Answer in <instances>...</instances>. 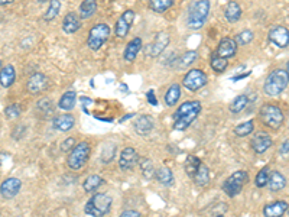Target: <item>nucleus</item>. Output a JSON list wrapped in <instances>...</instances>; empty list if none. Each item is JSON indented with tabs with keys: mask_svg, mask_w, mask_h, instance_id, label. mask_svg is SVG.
<instances>
[{
	"mask_svg": "<svg viewBox=\"0 0 289 217\" xmlns=\"http://www.w3.org/2000/svg\"><path fill=\"white\" fill-rule=\"evenodd\" d=\"M273 140H272V136L266 132H257L254 133V136L252 137L250 140V147L253 149V152L256 155H262L265 154L267 149L272 147Z\"/></svg>",
	"mask_w": 289,
	"mask_h": 217,
	"instance_id": "ddd939ff",
	"label": "nucleus"
},
{
	"mask_svg": "<svg viewBox=\"0 0 289 217\" xmlns=\"http://www.w3.org/2000/svg\"><path fill=\"white\" fill-rule=\"evenodd\" d=\"M269 41L277 48H286L289 44V31L286 26H273L269 31Z\"/></svg>",
	"mask_w": 289,
	"mask_h": 217,
	"instance_id": "2eb2a0df",
	"label": "nucleus"
},
{
	"mask_svg": "<svg viewBox=\"0 0 289 217\" xmlns=\"http://www.w3.org/2000/svg\"><path fill=\"white\" fill-rule=\"evenodd\" d=\"M197 57H198V54H197V51H186L184 52L182 55L179 58H176V67L179 69L182 68H188L191 64H194L196 62Z\"/></svg>",
	"mask_w": 289,
	"mask_h": 217,
	"instance_id": "2f4dec72",
	"label": "nucleus"
},
{
	"mask_svg": "<svg viewBox=\"0 0 289 217\" xmlns=\"http://www.w3.org/2000/svg\"><path fill=\"white\" fill-rule=\"evenodd\" d=\"M254 130V125H253V120H247V122H243L240 125H237L234 129H233V132H234V135L239 137H244V136H249V135H252Z\"/></svg>",
	"mask_w": 289,
	"mask_h": 217,
	"instance_id": "f704fd0d",
	"label": "nucleus"
},
{
	"mask_svg": "<svg viewBox=\"0 0 289 217\" xmlns=\"http://www.w3.org/2000/svg\"><path fill=\"white\" fill-rule=\"evenodd\" d=\"M15 0H0V6H6V5H11Z\"/></svg>",
	"mask_w": 289,
	"mask_h": 217,
	"instance_id": "8fccbe9b",
	"label": "nucleus"
},
{
	"mask_svg": "<svg viewBox=\"0 0 289 217\" xmlns=\"http://www.w3.org/2000/svg\"><path fill=\"white\" fill-rule=\"evenodd\" d=\"M140 162V170H142V175H143V178H146V180H152L153 177H155V171H156V168L153 167V162L148 158H145V160H139Z\"/></svg>",
	"mask_w": 289,
	"mask_h": 217,
	"instance_id": "58836bf2",
	"label": "nucleus"
},
{
	"mask_svg": "<svg viewBox=\"0 0 289 217\" xmlns=\"http://www.w3.org/2000/svg\"><path fill=\"white\" fill-rule=\"evenodd\" d=\"M140 49H142V39L139 36H136L125 48V52H123L125 61L126 62H133L136 59V57H138L139 52H140Z\"/></svg>",
	"mask_w": 289,
	"mask_h": 217,
	"instance_id": "5701e85b",
	"label": "nucleus"
},
{
	"mask_svg": "<svg viewBox=\"0 0 289 217\" xmlns=\"http://www.w3.org/2000/svg\"><path fill=\"white\" fill-rule=\"evenodd\" d=\"M22 188V181L16 177H9L0 184V195L5 200H12L19 194Z\"/></svg>",
	"mask_w": 289,
	"mask_h": 217,
	"instance_id": "f8f14e48",
	"label": "nucleus"
},
{
	"mask_svg": "<svg viewBox=\"0 0 289 217\" xmlns=\"http://www.w3.org/2000/svg\"><path fill=\"white\" fill-rule=\"evenodd\" d=\"M59 11H61V2H59V0H51V2H49V6H48V11L44 13V21H45V22L54 21L58 16Z\"/></svg>",
	"mask_w": 289,
	"mask_h": 217,
	"instance_id": "c9c22d12",
	"label": "nucleus"
},
{
	"mask_svg": "<svg viewBox=\"0 0 289 217\" xmlns=\"http://www.w3.org/2000/svg\"><path fill=\"white\" fill-rule=\"evenodd\" d=\"M148 100H149V103L152 104V106H158V100H156L155 96H153V90L148 92Z\"/></svg>",
	"mask_w": 289,
	"mask_h": 217,
	"instance_id": "09e8293b",
	"label": "nucleus"
},
{
	"mask_svg": "<svg viewBox=\"0 0 289 217\" xmlns=\"http://www.w3.org/2000/svg\"><path fill=\"white\" fill-rule=\"evenodd\" d=\"M38 2H39V3H45V2H48V0H38ZM49 2H51V0H49Z\"/></svg>",
	"mask_w": 289,
	"mask_h": 217,
	"instance_id": "3c124183",
	"label": "nucleus"
},
{
	"mask_svg": "<svg viewBox=\"0 0 289 217\" xmlns=\"http://www.w3.org/2000/svg\"><path fill=\"white\" fill-rule=\"evenodd\" d=\"M119 217H142L138 210H125Z\"/></svg>",
	"mask_w": 289,
	"mask_h": 217,
	"instance_id": "de8ad7c7",
	"label": "nucleus"
},
{
	"mask_svg": "<svg viewBox=\"0 0 289 217\" xmlns=\"http://www.w3.org/2000/svg\"><path fill=\"white\" fill-rule=\"evenodd\" d=\"M135 16H136V13L130 9L122 13V16L117 19L115 25V34L117 38H126L127 34L130 32L132 25L135 22Z\"/></svg>",
	"mask_w": 289,
	"mask_h": 217,
	"instance_id": "9d476101",
	"label": "nucleus"
},
{
	"mask_svg": "<svg viewBox=\"0 0 289 217\" xmlns=\"http://www.w3.org/2000/svg\"><path fill=\"white\" fill-rule=\"evenodd\" d=\"M216 217H224V216H223V214H217V216H216Z\"/></svg>",
	"mask_w": 289,
	"mask_h": 217,
	"instance_id": "603ef678",
	"label": "nucleus"
},
{
	"mask_svg": "<svg viewBox=\"0 0 289 217\" xmlns=\"http://www.w3.org/2000/svg\"><path fill=\"white\" fill-rule=\"evenodd\" d=\"M224 16H226L227 22H239L240 18H242V8H240V5H239L237 2H234V0L229 2L227 6H226V9H224Z\"/></svg>",
	"mask_w": 289,
	"mask_h": 217,
	"instance_id": "b1692460",
	"label": "nucleus"
},
{
	"mask_svg": "<svg viewBox=\"0 0 289 217\" xmlns=\"http://www.w3.org/2000/svg\"><path fill=\"white\" fill-rule=\"evenodd\" d=\"M110 35H112V29L107 23H97L88 32L87 45L91 51H99L110 39Z\"/></svg>",
	"mask_w": 289,
	"mask_h": 217,
	"instance_id": "0eeeda50",
	"label": "nucleus"
},
{
	"mask_svg": "<svg viewBox=\"0 0 289 217\" xmlns=\"http://www.w3.org/2000/svg\"><path fill=\"white\" fill-rule=\"evenodd\" d=\"M227 67H229V61L226 58L220 57L217 54H213V57H211V68L214 69L217 74L224 73L227 69Z\"/></svg>",
	"mask_w": 289,
	"mask_h": 217,
	"instance_id": "4c0bfd02",
	"label": "nucleus"
},
{
	"mask_svg": "<svg viewBox=\"0 0 289 217\" xmlns=\"http://www.w3.org/2000/svg\"><path fill=\"white\" fill-rule=\"evenodd\" d=\"M254 34L252 31H249V29H244L242 31L240 34L236 35V38H233L234 41H236V44L237 45H247V44H250L252 41H253Z\"/></svg>",
	"mask_w": 289,
	"mask_h": 217,
	"instance_id": "79ce46f5",
	"label": "nucleus"
},
{
	"mask_svg": "<svg viewBox=\"0 0 289 217\" xmlns=\"http://www.w3.org/2000/svg\"><path fill=\"white\" fill-rule=\"evenodd\" d=\"M200 165H201V160H200L198 157H196V155H188L184 162V170L185 172H186V175H188L189 178H192Z\"/></svg>",
	"mask_w": 289,
	"mask_h": 217,
	"instance_id": "473e14b6",
	"label": "nucleus"
},
{
	"mask_svg": "<svg viewBox=\"0 0 289 217\" xmlns=\"http://www.w3.org/2000/svg\"><path fill=\"white\" fill-rule=\"evenodd\" d=\"M192 180H194V184H196L197 187H200V188L207 187L208 183H210V170H208L207 165H204L201 162V165L198 167V170L194 174Z\"/></svg>",
	"mask_w": 289,
	"mask_h": 217,
	"instance_id": "bb28decb",
	"label": "nucleus"
},
{
	"mask_svg": "<svg viewBox=\"0 0 289 217\" xmlns=\"http://www.w3.org/2000/svg\"><path fill=\"white\" fill-rule=\"evenodd\" d=\"M139 154L135 148L127 147L122 151L120 157H119V167L123 171H132L135 167H138L139 164Z\"/></svg>",
	"mask_w": 289,
	"mask_h": 217,
	"instance_id": "9b49d317",
	"label": "nucleus"
},
{
	"mask_svg": "<svg viewBox=\"0 0 289 217\" xmlns=\"http://www.w3.org/2000/svg\"><path fill=\"white\" fill-rule=\"evenodd\" d=\"M259 117H260L262 123L267 126L269 129H272V130L280 129L283 126V123H285L283 112L280 110V107L276 106V104H263L260 107Z\"/></svg>",
	"mask_w": 289,
	"mask_h": 217,
	"instance_id": "423d86ee",
	"label": "nucleus"
},
{
	"mask_svg": "<svg viewBox=\"0 0 289 217\" xmlns=\"http://www.w3.org/2000/svg\"><path fill=\"white\" fill-rule=\"evenodd\" d=\"M113 206V198L106 193H95L90 197V200L85 203L84 211L85 214L91 217L107 216Z\"/></svg>",
	"mask_w": 289,
	"mask_h": 217,
	"instance_id": "20e7f679",
	"label": "nucleus"
},
{
	"mask_svg": "<svg viewBox=\"0 0 289 217\" xmlns=\"http://www.w3.org/2000/svg\"><path fill=\"white\" fill-rule=\"evenodd\" d=\"M91 154V147L88 142H80L74 148L69 151L68 158H67V165L72 171H80L85 167V164L90 160Z\"/></svg>",
	"mask_w": 289,
	"mask_h": 217,
	"instance_id": "39448f33",
	"label": "nucleus"
},
{
	"mask_svg": "<svg viewBox=\"0 0 289 217\" xmlns=\"http://www.w3.org/2000/svg\"><path fill=\"white\" fill-rule=\"evenodd\" d=\"M210 0H197L188 11L186 26L191 31H200L207 22L208 13H210Z\"/></svg>",
	"mask_w": 289,
	"mask_h": 217,
	"instance_id": "7ed1b4c3",
	"label": "nucleus"
},
{
	"mask_svg": "<svg viewBox=\"0 0 289 217\" xmlns=\"http://www.w3.org/2000/svg\"><path fill=\"white\" fill-rule=\"evenodd\" d=\"M249 181V174L246 171H236L231 174L230 177L223 183V191L229 197H236L240 194L243 187Z\"/></svg>",
	"mask_w": 289,
	"mask_h": 217,
	"instance_id": "6e6552de",
	"label": "nucleus"
},
{
	"mask_svg": "<svg viewBox=\"0 0 289 217\" xmlns=\"http://www.w3.org/2000/svg\"><path fill=\"white\" fill-rule=\"evenodd\" d=\"M133 127H135V132L139 136H148L155 127V120L149 114H142L135 120Z\"/></svg>",
	"mask_w": 289,
	"mask_h": 217,
	"instance_id": "f3484780",
	"label": "nucleus"
},
{
	"mask_svg": "<svg viewBox=\"0 0 289 217\" xmlns=\"http://www.w3.org/2000/svg\"><path fill=\"white\" fill-rule=\"evenodd\" d=\"M175 0H149V8L156 13H163L172 8Z\"/></svg>",
	"mask_w": 289,
	"mask_h": 217,
	"instance_id": "e433bc0d",
	"label": "nucleus"
},
{
	"mask_svg": "<svg viewBox=\"0 0 289 217\" xmlns=\"http://www.w3.org/2000/svg\"><path fill=\"white\" fill-rule=\"evenodd\" d=\"M97 11V2L95 0H82L80 5V12L78 16L80 19H90Z\"/></svg>",
	"mask_w": 289,
	"mask_h": 217,
	"instance_id": "7c9ffc66",
	"label": "nucleus"
},
{
	"mask_svg": "<svg viewBox=\"0 0 289 217\" xmlns=\"http://www.w3.org/2000/svg\"><path fill=\"white\" fill-rule=\"evenodd\" d=\"M0 68H2V61H0Z\"/></svg>",
	"mask_w": 289,
	"mask_h": 217,
	"instance_id": "864d4df0",
	"label": "nucleus"
},
{
	"mask_svg": "<svg viewBox=\"0 0 289 217\" xmlns=\"http://www.w3.org/2000/svg\"><path fill=\"white\" fill-rule=\"evenodd\" d=\"M286 184H288V180H286V177L282 172L276 171V170L269 172V180H267V185L266 187H269V190L272 193L282 191L286 187Z\"/></svg>",
	"mask_w": 289,
	"mask_h": 217,
	"instance_id": "aec40b11",
	"label": "nucleus"
},
{
	"mask_svg": "<svg viewBox=\"0 0 289 217\" xmlns=\"http://www.w3.org/2000/svg\"><path fill=\"white\" fill-rule=\"evenodd\" d=\"M247 103H249V99H247V96H244V94H240V96H237L230 104V112L233 114H239L242 113L243 110L247 107Z\"/></svg>",
	"mask_w": 289,
	"mask_h": 217,
	"instance_id": "72a5a7b5",
	"label": "nucleus"
},
{
	"mask_svg": "<svg viewBox=\"0 0 289 217\" xmlns=\"http://www.w3.org/2000/svg\"><path fill=\"white\" fill-rule=\"evenodd\" d=\"M77 103V93L74 90H69V92L64 93L58 102V107L62 110V112H71Z\"/></svg>",
	"mask_w": 289,
	"mask_h": 217,
	"instance_id": "a878e982",
	"label": "nucleus"
},
{
	"mask_svg": "<svg viewBox=\"0 0 289 217\" xmlns=\"http://www.w3.org/2000/svg\"><path fill=\"white\" fill-rule=\"evenodd\" d=\"M269 172H270L269 165L263 167L260 171L257 172V175H256V178H254V184H256V187H257V188H265L266 185H267V180H269Z\"/></svg>",
	"mask_w": 289,
	"mask_h": 217,
	"instance_id": "ea45409f",
	"label": "nucleus"
},
{
	"mask_svg": "<svg viewBox=\"0 0 289 217\" xmlns=\"http://www.w3.org/2000/svg\"><path fill=\"white\" fill-rule=\"evenodd\" d=\"M5 116L11 120H15L21 116V107L18 104H11L5 109Z\"/></svg>",
	"mask_w": 289,
	"mask_h": 217,
	"instance_id": "37998d69",
	"label": "nucleus"
},
{
	"mask_svg": "<svg viewBox=\"0 0 289 217\" xmlns=\"http://www.w3.org/2000/svg\"><path fill=\"white\" fill-rule=\"evenodd\" d=\"M115 154H116V145L112 148V151H109V145H106L103 148V152H102V161H103L104 164L112 162L113 158H115Z\"/></svg>",
	"mask_w": 289,
	"mask_h": 217,
	"instance_id": "c03bdc74",
	"label": "nucleus"
},
{
	"mask_svg": "<svg viewBox=\"0 0 289 217\" xmlns=\"http://www.w3.org/2000/svg\"><path fill=\"white\" fill-rule=\"evenodd\" d=\"M207 83V74H206L203 69L192 68L185 74L184 80H182V86H184L188 92H198V90H201L203 87H206Z\"/></svg>",
	"mask_w": 289,
	"mask_h": 217,
	"instance_id": "1a4fd4ad",
	"label": "nucleus"
},
{
	"mask_svg": "<svg viewBox=\"0 0 289 217\" xmlns=\"http://www.w3.org/2000/svg\"><path fill=\"white\" fill-rule=\"evenodd\" d=\"M203 104L198 100H189L181 104L173 113V130L182 132L194 123L198 114L201 113Z\"/></svg>",
	"mask_w": 289,
	"mask_h": 217,
	"instance_id": "f257e3e1",
	"label": "nucleus"
},
{
	"mask_svg": "<svg viewBox=\"0 0 289 217\" xmlns=\"http://www.w3.org/2000/svg\"><path fill=\"white\" fill-rule=\"evenodd\" d=\"M36 109L41 112V114H44V116H48V114H51L55 110V109H54V102H52L51 99H46V97L38 100Z\"/></svg>",
	"mask_w": 289,
	"mask_h": 217,
	"instance_id": "a19ab883",
	"label": "nucleus"
},
{
	"mask_svg": "<svg viewBox=\"0 0 289 217\" xmlns=\"http://www.w3.org/2000/svg\"><path fill=\"white\" fill-rule=\"evenodd\" d=\"M15 80H16V71H15L13 65L8 64V65L0 68V84H2V87L9 89L12 84L15 83Z\"/></svg>",
	"mask_w": 289,
	"mask_h": 217,
	"instance_id": "393cba45",
	"label": "nucleus"
},
{
	"mask_svg": "<svg viewBox=\"0 0 289 217\" xmlns=\"http://www.w3.org/2000/svg\"><path fill=\"white\" fill-rule=\"evenodd\" d=\"M75 139L74 137H67L65 140H62V143H61V151L64 152V154H67V152H69L71 149L75 147Z\"/></svg>",
	"mask_w": 289,
	"mask_h": 217,
	"instance_id": "a18cd8bd",
	"label": "nucleus"
},
{
	"mask_svg": "<svg viewBox=\"0 0 289 217\" xmlns=\"http://www.w3.org/2000/svg\"><path fill=\"white\" fill-rule=\"evenodd\" d=\"M179 97H181V86L178 83H175L165 93V97H163L165 99V104L168 107H172V106H175L179 102Z\"/></svg>",
	"mask_w": 289,
	"mask_h": 217,
	"instance_id": "c756f323",
	"label": "nucleus"
},
{
	"mask_svg": "<svg viewBox=\"0 0 289 217\" xmlns=\"http://www.w3.org/2000/svg\"><path fill=\"white\" fill-rule=\"evenodd\" d=\"M81 28V19L78 13L75 12H69L65 15L64 21H62V31L65 34H75L77 31H80Z\"/></svg>",
	"mask_w": 289,
	"mask_h": 217,
	"instance_id": "4be33fe9",
	"label": "nucleus"
},
{
	"mask_svg": "<svg viewBox=\"0 0 289 217\" xmlns=\"http://www.w3.org/2000/svg\"><path fill=\"white\" fill-rule=\"evenodd\" d=\"M216 54L220 55V57L226 58V59L234 57V55L237 54V44H236V41H234L233 38H230V36L223 38V39L220 41L219 46H217Z\"/></svg>",
	"mask_w": 289,
	"mask_h": 217,
	"instance_id": "a211bd4d",
	"label": "nucleus"
},
{
	"mask_svg": "<svg viewBox=\"0 0 289 217\" xmlns=\"http://www.w3.org/2000/svg\"><path fill=\"white\" fill-rule=\"evenodd\" d=\"M74 125H75V117L69 113L61 114L52 119V127L57 132H68L74 127Z\"/></svg>",
	"mask_w": 289,
	"mask_h": 217,
	"instance_id": "412c9836",
	"label": "nucleus"
},
{
	"mask_svg": "<svg viewBox=\"0 0 289 217\" xmlns=\"http://www.w3.org/2000/svg\"><path fill=\"white\" fill-rule=\"evenodd\" d=\"M279 152H280V155H282V157H288V154H289V140L288 139H285V142L280 145Z\"/></svg>",
	"mask_w": 289,
	"mask_h": 217,
	"instance_id": "49530a36",
	"label": "nucleus"
},
{
	"mask_svg": "<svg viewBox=\"0 0 289 217\" xmlns=\"http://www.w3.org/2000/svg\"><path fill=\"white\" fill-rule=\"evenodd\" d=\"M158 183H161L165 187H171L173 184V172L171 168L168 167H159L156 171H155V177Z\"/></svg>",
	"mask_w": 289,
	"mask_h": 217,
	"instance_id": "cd10ccee",
	"label": "nucleus"
},
{
	"mask_svg": "<svg viewBox=\"0 0 289 217\" xmlns=\"http://www.w3.org/2000/svg\"><path fill=\"white\" fill-rule=\"evenodd\" d=\"M104 184H106V181H104L103 177L92 174L90 177H87V180L82 183V188H84L85 193H95Z\"/></svg>",
	"mask_w": 289,
	"mask_h": 217,
	"instance_id": "c85d7f7f",
	"label": "nucleus"
},
{
	"mask_svg": "<svg viewBox=\"0 0 289 217\" xmlns=\"http://www.w3.org/2000/svg\"><path fill=\"white\" fill-rule=\"evenodd\" d=\"M48 77L42 73H35L29 77V80L26 83V90L31 93V94H41L42 92H45L48 89Z\"/></svg>",
	"mask_w": 289,
	"mask_h": 217,
	"instance_id": "4468645a",
	"label": "nucleus"
},
{
	"mask_svg": "<svg viewBox=\"0 0 289 217\" xmlns=\"http://www.w3.org/2000/svg\"><path fill=\"white\" fill-rule=\"evenodd\" d=\"M288 211V201L286 200H276L263 207L265 217H282Z\"/></svg>",
	"mask_w": 289,
	"mask_h": 217,
	"instance_id": "6ab92c4d",
	"label": "nucleus"
},
{
	"mask_svg": "<svg viewBox=\"0 0 289 217\" xmlns=\"http://www.w3.org/2000/svg\"><path fill=\"white\" fill-rule=\"evenodd\" d=\"M169 42H171V36H169L168 32H159V34H156L153 42H152L149 46L150 57L155 58L158 57V55H161L162 52L166 49V46L169 45Z\"/></svg>",
	"mask_w": 289,
	"mask_h": 217,
	"instance_id": "dca6fc26",
	"label": "nucleus"
},
{
	"mask_svg": "<svg viewBox=\"0 0 289 217\" xmlns=\"http://www.w3.org/2000/svg\"><path fill=\"white\" fill-rule=\"evenodd\" d=\"M288 87V71L283 68L273 69L263 84V92L269 97H277L286 90Z\"/></svg>",
	"mask_w": 289,
	"mask_h": 217,
	"instance_id": "f03ea898",
	"label": "nucleus"
}]
</instances>
